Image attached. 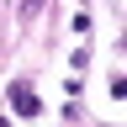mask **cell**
Listing matches in <instances>:
<instances>
[{
	"label": "cell",
	"mask_w": 127,
	"mask_h": 127,
	"mask_svg": "<svg viewBox=\"0 0 127 127\" xmlns=\"http://www.w3.org/2000/svg\"><path fill=\"white\" fill-rule=\"evenodd\" d=\"M11 111H16V117H37V90H32V85H21V79H16V85H11Z\"/></svg>",
	"instance_id": "cell-1"
}]
</instances>
